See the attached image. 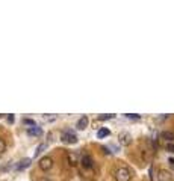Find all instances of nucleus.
I'll list each match as a JSON object with an SVG mask.
<instances>
[{"mask_svg": "<svg viewBox=\"0 0 174 181\" xmlns=\"http://www.w3.org/2000/svg\"><path fill=\"white\" fill-rule=\"evenodd\" d=\"M161 136H162V139H167L168 142L174 140V133H171V131H162Z\"/></svg>", "mask_w": 174, "mask_h": 181, "instance_id": "obj_12", "label": "nucleus"}, {"mask_svg": "<svg viewBox=\"0 0 174 181\" xmlns=\"http://www.w3.org/2000/svg\"><path fill=\"white\" fill-rule=\"evenodd\" d=\"M38 166H39V169L44 170V172H47V170H50L52 168H53V158L52 157H43L39 158V163H38Z\"/></svg>", "mask_w": 174, "mask_h": 181, "instance_id": "obj_3", "label": "nucleus"}, {"mask_svg": "<svg viewBox=\"0 0 174 181\" xmlns=\"http://www.w3.org/2000/svg\"><path fill=\"white\" fill-rule=\"evenodd\" d=\"M43 181H48V180H43Z\"/></svg>", "mask_w": 174, "mask_h": 181, "instance_id": "obj_22", "label": "nucleus"}, {"mask_svg": "<svg viewBox=\"0 0 174 181\" xmlns=\"http://www.w3.org/2000/svg\"><path fill=\"white\" fill-rule=\"evenodd\" d=\"M109 135H111L109 128H100V130L97 131V137H98V139H104V137H108Z\"/></svg>", "mask_w": 174, "mask_h": 181, "instance_id": "obj_11", "label": "nucleus"}, {"mask_svg": "<svg viewBox=\"0 0 174 181\" xmlns=\"http://www.w3.org/2000/svg\"><path fill=\"white\" fill-rule=\"evenodd\" d=\"M30 163H32L30 158H23V160H20V161L15 165V170H24L26 168L30 166Z\"/></svg>", "mask_w": 174, "mask_h": 181, "instance_id": "obj_5", "label": "nucleus"}, {"mask_svg": "<svg viewBox=\"0 0 174 181\" xmlns=\"http://www.w3.org/2000/svg\"><path fill=\"white\" fill-rule=\"evenodd\" d=\"M61 140L64 142V143H68V145H74V143H77V136L74 135L71 130H65L62 136H61Z\"/></svg>", "mask_w": 174, "mask_h": 181, "instance_id": "obj_1", "label": "nucleus"}, {"mask_svg": "<svg viewBox=\"0 0 174 181\" xmlns=\"http://www.w3.org/2000/svg\"><path fill=\"white\" fill-rule=\"evenodd\" d=\"M114 116H115L114 113H108V115H100L98 119H100V121H106V119H112Z\"/></svg>", "mask_w": 174, "mask_h": 181, "instance_id": "obj_14", "label": "nucleus"}, {"mask_svg": "<svg viewBox=\"0 0 174 181\" xmlns=\"http://www.w3.org/2000/svg\"><path fill=\"white\" fill-rule=\"evenodd\" d=\"M159 181H173V177H171V174H170V172L162 170V172L159 174Z\"/></svg>", "mask_w": 174, "mask_h": 181, "instance_id": "obj_10", "label": "nucleus"}, {"mask_svg": "<svg viewBox=\"0 0 174 181\" xmlns=\"http://www.w3.org/2000/svg\"><path fill=\"white\" fill-rule=\"evenodd\" d=\"M46 148H47V143H41V145H38L36 151H35V157H38V156H39V154H41V152H43Z\"/></svg>", "mask_w": 174, "mask_h": 181, "instance_id": "obj_13", "label": "nucleus"}, {"mask_svg": "<svg viewBox=\"0 0 174 181\" xmlns=\"http://www.w3.org/2000/svg\"><path fill=\"white\" fill-rule=\"evenodd\" d=\"M8 122H9V124L14 122V115H9V116H8Z\"/></svg>", "mask_w": 174, "mask_h": 181, "instance_id": "obj_20", "label": "nucleus"}, {"mask_svg": "<svg viewBox=\"0 0 174 181\" xmlns=\"http://www.w3.org/2000/svg\"><path fill=\"white\" fill-rule=\"evenodd\" d=\"M79 160H80V157L76 154V152H68V161H70V165H77L79 163Z\"/></svg>", "mask_w": 174, "mask_h": 181, "instance_id": "obj_9", "label": "nucleus"}, {"mask_svg": "<svg viewBox=\"0 0 174 181\" xmlns=\"http://www.w3.org/2000/svg\"><path fill=\"white\" fill-rule=\"evenodd\" d=\"M5 149H6V145H5V142H3V140L0 139V156H2V154L5 152Z\"/></svg>", "mask_w": 174, "mask_h": 181, "instance_id": "obj_16", "label": "nucleus"}, {"mask_svg": "<svg viewBox=\"0 0 174 181\" xmlns=\"http://www.w3.org/2000/svg\"><path fill=\"white\" fill-rule=\"evenodd\" d=\"M102 151H103L104 154H108V156H109V154H112V151H111L108 147H102Z\"/></svg>", "mask_w": 174, "mask_h": 181, "instance_id": "obj_19", "label": "nucleus"}, {"mask_svg": "<svg viewBox=\"0 0 174 181\" xmlns=\"http://www.w3.org/2000/svg\"><path fill=\"white\" fill-rule=\"evenodd\" d=\"M149 172H150V180L153 181V168H150V170H149Z\"/></svg>", "mask_w": 174, "mask_h": 181, "instance_id": "obj_21", "label": "nucleus"}, {"mask_svg": "<svg viewBox=\"0 0 174 181\" xmlns=\"http://www.w3.org/2000/svg\"><path fill=\"white\" fill-rule=\"evenodd\" d=\"M80 163H82V166H83V168H86V169H91V168L94 166L93 158L89 157V156H83V157L80 158Z\"/></svg>", "mask_w": 174, "mask_h": 181, "instance_id": "obj_7", "label": "nucleus"}, {"mask_svg": "<svg viewBox=\"0 0 174 181\" xmlns=\"http://www.w3.org/2000/svg\"><path fill=\"white\" fill-rule=\"evenodd\" d=\"M118 140H120L121 145H130L132 143V136L126 133V131H123V133L118 135Z\"/></svg>", "mask_w": 174, "mask_h": 181, "instance_id": "obj_4", "label": "nucleus"}, {"mask_svg": "<svg viewBox=\"0 0 174 181\" xmlns=\"http://www.w3.org/2000/svg\"><path fill=\"white\" fill-rule=\"evenodd\" d=\"M23 122H24L26 125H32V127H35V125H36V124H35V121H34V119H27V118L24 119Z\"/></svg>", "mask_w": 174, "mask_h": 181, "instance_id": "obj_17", "label": "nucleus"}, {"mask_svg": "<svg viewBox=\"0 0 174 181\" xmlns=\"http://www.w3.org/2000/svg\"><path fill=\"white\" fill-rule=\"evenodd\" d=\"M27 135H29V136H41V135H43V130H41V127L35 125V127L27 128Z\"/></svg>", "mask_w": 174, "mask_h": 181, "instance_id": "obj_8", "label": "nucleus"}, {"mask_svg": "<svg viewBox=\"0 0 174 181\" xmlns=\"http://www.w3.org/2000/svg\"><path fill=\"white\" fill-rule=\"evenodd\" d=\"M124 116H126V118H130V119H139V118H141V115H138V113H126Z\"/></svg>", "mask_w": 174, "mask_h": 181, "instance_id": "obj_15", "label": "nucleus"}, {"mask_svg": "<svg viewBox=\"0 0 174 181\" xmlns=\"http://www.w3.org/2000/svg\"><path fill=\"white\" fill-rule=\"evenodd\" d=\"M88 122H89V119H88V116H80V119L77 121V124H76V128L77 130H85L86 127H88Z\"/></svg>", "mask_w": 174, "mask_h": 181, "instance_id": "obj_6", "label": "nucleus"}, {"mask_svg": "<svg viewBox=\"0 0 174 181\" xmlns=\"http://www.w3.org/2000/svg\"><path fill=\"white\" fill-rule=\"evenodd\" d=\"M167 149H168L170 152H174V143H171V142L167 143Z\"/></svg>", "mask_w": 174, "mask_h": 181, "instance_id": "obj_18", "label": "nucleus"}, {"mask_svg": "<svg viewBox=\"0 0 174 181\" xmlns=\"http://www.w3.org/2000/svg\"><path fill=\"white\" fill-rule=\"evenodd\" d=\"M132 178V172L127 168H120L115 172V180L117 181H129Z\"/></svg>", "mask_w": 174, "mask_h": 181, "instance_id": "obj_2", "label": "nucleus"}]
</instances>
